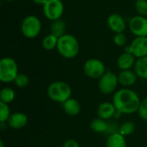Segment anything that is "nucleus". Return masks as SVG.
<instances>
[{
	"mask_svg": "<svg viewBox=\"0 0 147 147\" xmlns=\"http://www.w3.org/2000/svg\"><path fill=\"white\" fill-rule=\"evenodd\" d=\"M16 97V93L14 90L10 87H4L0 91V102L9 104L11 103Z\"/></svg>",
	"mask_w": 147,
	"mask_h": 147,
	"instance_id": "21",
	"label": "nucleus"
},
{
	"mask_svg": "<svg viewBox=\"0 0 147 147\" xmlns=\"http://www.w3.org/2000/svg\"><path fill=\"white\" fill-rule=\"evenodd\" d=\"M90 128L93 132L96 134H103L109 131V124L105 120L97 117L93 119V121H91Z\"/></svg>",
	"mask_w": 147,
	"mask_h": 147,
	"instance_id": "19",
	"label": "nucleus"
},
{
	"mask_svg": "<svg viewBox=\"0 0 147 147\" xmlns=\"http://www.w3.org/2000/svg\"><path fill=\"white\" fill-rule=\"evenodd\" d=\"M106 147H127L125 137L118 132L113 133L107 140Z\"/></svg>",
	"mask_w": 147,
	"mask_h": 147,
	"instance_id": "17",
	"label": "nucleus"
},
{
	"mask_svg": "<svg viewBox=\"0 0 147 147\" xmlns=\"http://www.w3.org/2000/svg\"><path fill=\"white\" fill-rule=\"evenodd\" d=\"M41 31L40 20L33 15L27 16L21 23V32L28 39L36 38Z\"/></svg>",
	"mask_w": 147,
	"mask_h": 147,
	"instance_id": "5",
	"label": "nucleus"
},
{
	"mask_svg": "<svg viewBox=\"0 0 147 147\" xmlns=\"http://www.w3.org/2000/svg\"><path fill=\"white\" fill-rule=\"evenodd\" d=\"M47 95L52 101L62 104L71 97V88L65 82L54 81L48 85Z\"/></svg>",
	"mask_w": 147,
	"mask_h": 147,
	"instance_id": "3",
	"label": "nucleus"
},
{
	"mask_svg": "<svg viewBox=\"0 0 147 147\" xmlns=\"http://www.w3.org/2000/svg\"><path fill=\"white\" fill-rule=\"evenodd\" d=\"M109 28L115 34L123 33L127 28V23L122 16L117 13H113L109 16L107 19Z\"/></svg>",
	"mask_w": 147,
	"mask_h": 147,
	"instance_id": "11",
	"label": "nucleus"
},
{
	"mask_svg": "<svg viewBox=\"0 0 147 147\" xmlns=\"http://www.w3.org/2000/svg\"><path fill=\"white\" fill-rule=\"evenodd\" d=\"M138 78L139 77L136 72L132 70L121 71V72L118 74L119 84L124 86V88H128L134 85L137 82Z\"/></svg>",
	"mask_w": 147,
	"mask_h": 147,
	"instance_id": "13",
	"label": "nucleus"
},
{
	"mask_svg": "<svg viewBox=\"0 0 147 147\" xmlns=\"http://www.w3.org/2000/svg\"><path fill=\"white\" fill-rule=\"evenodd\" d=\"M65 28H66L65 22L63 20L59 19V20L52 22L50 31H51V34L59 38L63 36L64 34H65Z\"/></svg>",
	"mask_w": 147,
	"mask_h": 147,
	"instance_id": "20",
	"label": "nucleus"
},
{
	"mask_svg": "<svg viewBox=\"0 0 147 147\" xmlns=\"http://www.w3.org/2000/svg\"><path fill=\"white\" fill-rule=\"evenodd\" d=\"M47 0H33V2H34V3H36V4H38V5H42V6L47 3Z\"/></svg>",
	"mask_w": 147,
	"mask_h": 147,
	"instance_id": "30",
	"label": "nucleus"
},
{
	"mask_svg": "<svg viewBox=\"0 0 147 147\" xmlns=\"http://www.w3.org/2000/svg\"><path fill=\"white\" fill-rule=\"evenodd\" d=\"M135 62H136L135 57L132 53L124 52L119 56L117 59V65L121 71L131 70V68L134 66Z\"/></svg>",
	"mask_w": 147,
	"mask_h": 147,
	"instance_id": "15",
	"label": "nucleus"
},
{
	"mask_svg": "<svg viewBox=\"0 0 147 147\" xmlns=\"http://www.w3.org/2000/svg\"><path fill=\"white\" fill-rule=\"evenodd\" d=\"M62 147H80L79 146V144L78 143V141L76 140H73V139H69V140H66L64 144H63V146Z\"/></svg>",
	"mask_w": 147,
	"mask_h": 147,
	"instance_id": "29",
	"label": "nucleus"
},
{
	"mask_svg": "<svg viewBox=\"0 0 147 147\" xmlns=\"http://www.w3.org/2000/svg\"><path fill=\"white\" fill-rule=\"evenodd\" d=\"M28 116L24 113L15 112L10 115L6 124L12 129L19 130L26 127V125L28 124Z\"/></svg>",
	"mask_w": 147,
	"mask_h": 147,
	"instance_id": "12",
	"label": "nucleus"
},
{
	"mask_svg": "<svg viewBox=\"0 0 147 147\" xmlns=\"http://www.w3.org/2000/svg\"><path fill=\"white\" fill-rule=\"evenodd\" d=\"M131 33L136 37L147 36V18L146 16L137 15L132 17L128 24Z\"/></svg>",
	"mask_w": 147,
	"mask_h": 147,
	"instance_id": "9",
	"label": "nucleus"
},
{
	"mask_svg": "<svg viewBox=\"0 0 147 147\" xmlns=\"http://www.w3.org/2000/svg\"><path fill=\"white\" fill-rule=\"evenodd\" d=\"M4 1H6V2H12V1H14V0H4Z\"/></svg>",
	"mask_w": 147,
	"mask_h": 147,
	"instance_id": "32",
	"label": "nucleus"
},
{
	"mask_svg": "<svg viewBox=\"0 0 147 147\" xmlns=\"http://www.w3.org/2000/svg\"><path fill=\"white\" fill-rule=\"evenodd\" d=\"M135 9L140 16H147V0H136Z\"/></svg>",
	"mask_w": 147,
	"mask_h": 147,
	"instance_id": "26",
	"label": "nucleus"
},
{
	"mask_svg": "<svg viewBox=\"0 0 147 147\" xmlns=\"http://www.w3.org/2000/svg\"><path fill=\"white\" fill-rule=\"evenodd\" d=\"M62 108L65 113L70 116H76L79 115L81 111V105L77 99L72 98V97H71L70 99L65 101L64 103H62Z\"/></svg>",
	"mask_w": 147,
	"mask_h": 147,
	"instance_id": "16",
	"label": "nucleus"
},
{
	"mask_svg": "<svg viewBox=\"0 0 147 147\" xmlns=\"http://www.w3.org/2000/svg\"><path fill=\"white\" fill-rule=\"evenodd\" d=\"M114 43L117 47H123L127 43V36L123 33L115 34L114 36Z\"/></svg>",
	"mask_w": 147,
	"mask_h": 147,
	"instance_id": "27",
	"label": "nucleus"
},
{
	"mask_svg": "<svg viewBox=\"0 0 147 147\" xmlns=\"http://www.w3.org/2000/svg\"><path fill=\"white\" fill-rule=\"evenodd\" d=\"M0 147H4V144H3V140L0 141Z\"/></svg>",
	"mask_w": 147,
	"mask_h": 147,
	"instance_id": "31",
	"label": "nucleus"
},
{
	"mask_svg": "<svg viewBox=\"0 0 147 147\" xmlns=\"http://www.w3.org/2000/svg\"><path fill=\"white\" fill-rule=\"evenodd\" d=\"M112 102L122 115H132L139 111L141 100L134 90L123 88L114 93Z\"/></svg>",
	"mask_w": 147,
	"mask_h": 147,
	"instance_id": "1",
	"label": "nucleus"
},
{
	"mask_svg": "<svg viewBox=\"0 0 147 147\" xmlns=\"http://www.w3.org/2000/svg\"><path fill=\"white\" fill-rule=\"evenodd\" d=\"M10 115L11 113L8 104L0 102V123H7Z\"/></svg>",
	"mask_w": 147,
	"mask_h": 147,
	"instance_id": "24",
	"label": "nucleus"
},
{
	"mask_svg": "<svg viewBox=\"0 0 147 147\" xmlns=\"http://www.w3.org/2000/svg\"><path fill=\"white\" fill-rule=\"evenodd\" d=\"M14 83L18 88L22 89V88H25V87H27L28 85L29 78H28V75L24 74V73H18V75L16 76Z\"/></svg>",
	"mask_w": 147,
	"mask_h": 147,
	"instance_id": "25",
	"label": "nucleus"
},
{
	"mask_svg": "<svg viewBox=\"0 0 147 147\" xmlns=\"http://www.w3.org/2000/svg\"><path fill=\"white\" fill-rule=\"evenodd\" d=\"M134 71L139 78L147 79V56L140 58L136 60L134 65Z\"/></svg>",
	"mask_w": 147,
	"mask_h": 147,
	"instance_id": "18",
	"label": "nucleus"
},
{
	"mask_svg": "<svg viewBox=\"0 0 147 147\" xmlns=\"http://www.w3.org/2000/svg\"><path fill=\"white\" fill-rule=\"evenodd\" d=\"M64 10L65 6L61 0H47L43 5L44 16L51 22L61 19Z\"/></svg>",
	"mask_w": 147,
	"mask_h": 147,
	"instance_id": "8",
	"label": "nucleus"
},
{
	"mask_svg": "<svg viewBox=\"0 0 147 147\" xmlns=\"http://www.w3.org/2000/svg\"><path fill=\"white\" fill-rule=\"evenodd\" d=\"M18 73V65L14 59L4 57L0 60V81L2 83L14 82Z\"/></svg>",
	"mask_w": 147,
	"mask_h": 147,
	"instance_id": "4",
	"label": "nucleus"
},
{
	"mask_svg": "<svg viewBox=\"0 0 147 147\" xmlns=\"http://www.w3.org/2000/svg\"><path fill=\"white\" fill-rule=\"evenodd\" d=\"M118 84V75L110 71H107L105 74L101 78H99L98 81L99 90L104 95H110L112 93H115L116 91Z\"/></svg>",
	"mask_w": 147,
	"mask_h": 147,
	"instance_id": "7",
	"label": "nucleus"
},
{
	"mask_svg": "<svg viewBox=\"0 0 147 147\" xmlns=\"http://www.w3.org/2000/svg\"><path fill=\"white\" fill-rule=\"evenodd\" d=\"M58 40H59V38L50 33L49 34L46 35L43 38V40H42V47H43L44 49H46L47 51H52V50L57 48Z\"/></svg>",
	"mask_w": 147,
	"mask_h": 147,
	"instance_id": "22",
	"label": "nucleus"
},
{
	"mask_svg": "<svg viewBox=\"0 0 147 147\" xmlns=\"http://www.w3.org/2000/svg\"><path fill=\"white\" fill-rule=\"evenodd\" d=\"M125 52L132 53L137 59L147 56V36L135 37L130 46L126 47Z\"/></svg>",
	"mask_w": 147,
	"mask_h": 147,
	"instance_id": "10",
	"label": "nucleus"
},
{
	"mask_svg": "<svg viewBox=\"0 0 147 147\" xmlns=\"http://www.w3.org/2000/svg\"><path fill=\"white\" fill-rule=\"evenodd\" d=\"M84 72L92 79L101 78L107 71L104 63L98 59H89L84 64Z\"/></svg>",
	"mask_w": 147,
	"mask_h": 147,
	"instance_id": "6",
	"label": "nucleus"
},
{
	"mask_svg": "<svg viewBox=\"0 0 147 147\" xmlns=\"http://www.w3.org/2000/svg\"><path fill=\"white\" fill-rule=\"evenodd\" d=\"M135 124L133 121H126L121 125L118 133L123 135L124 137H127L132 135L135 132Z\"/></svg>",
	"mask_w": 147,
	"mask_h": 147,
	"instance_id": "23",
	"label": "nucleus"
},
{
	"mask_svg": "<svg viewBox=\"0 0 147 147\" xmlns=\"http://www.w3.org/2000/svg\"><path fill=\"white\" fill-rule=\"evenodd\" d=\"M138 113H139L140 117L142 120L147 121V97H146L144 100L141 101L140 107Z\"/></svg>",
	"mask_w": 147,
	"mask_h": 147,
	"instance_id": "28",
	"label": "nucleus"
},
{
	"mask_svg": "<svg viewBox=\"0 0 147 147\" xmlns=\"http://www.w3.org/2000/svg\"><path fill=\"white\" fill-rule=\"evenodd\" d=\"M116 111L117 110H116L114 103L109 102H103L97 108L98 117H100L105 121L110 120L111 118L115 117Z\"/></svg>",
	"mask_w": 147,
	"mask_h": 147,
	"instance_id": "14",
	"label": "nucleus"
},
{
	"mask_svg": "<svg viewBox=\"0 0 147 147\" xmlns=\"http://www.w3.org/2000/svg\"><path fill=\"white\" fill-rule=\"evenodd\" d=\"M57 50L63 58L73 59L79 53V42L74 35L65 34L59 38Z\"/></svg>",
	"mask_w": 147,
	"mask_h": 147,
	"instance_id": "2",
	"label": "nucleus"
}]
</instances>
